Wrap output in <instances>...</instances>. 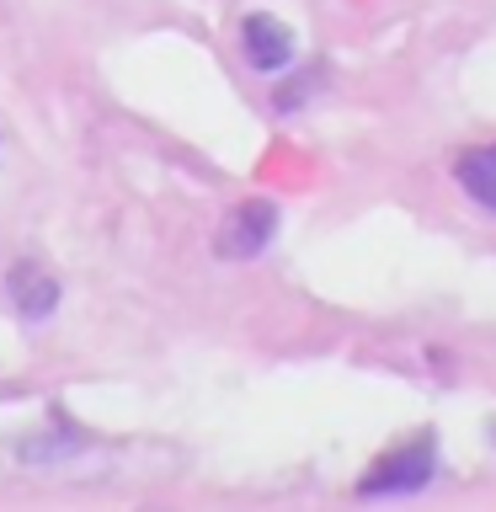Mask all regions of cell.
I'll return each instance as SVG.
<instances>
[{
    "mask_svg": "<svg viewBox=\"0 0 496 512\" xmlns=\"http://www.w3.org/2000/svg\"><path fill=\"white\" fill-rule=\"evenodd\" d=\"M6 288H11L16 310H22L27 320L54 315V304H59V283L48 278V267H38V262H16L11 278H6Z\"/></svg>",
    "mask_w": 496,
    "mask_h": 512,
    "instance_id": "4",
    "label": "cell"
},
{
    "mask_svg": "<svg viewBox=\"0 0 496 512\" xmlns=\"http://www.w3.org/2000/svg\"><path fill=\"white\" fill-rule=\"evenodd\" d=\"M432 470H438V448H432V432H422L416 443H400L390 448L374 470L358 480L363 496H400V491H422Z\"/></svg>",
    "mask_w": 496,
    "mask_h": 512,
    "instance_id": "1",
    "label": "cell"
},
{
    "mask_svg": "<svg viewBox=\"0 0 496 512\" xmlns=\"http://www.w3.org/2000/svg\"><path fill=\"white\" fill-rule=\"evenodd\" d=\"M240 48H246V59L256 70H283L288 59H294V32H288L278 16H246L240 22Z\"/></svg>",
    "mask_w": 496,
    "mask_h": 512,
    "instance_id": "3",
    "label": "cell"
},
{
    "mask_svg": "<svg viewBox=\"0 0 496 512\" xmlns=\"http://www.w3.org/2000/svg\"><path fill=\"white\" fill-rule=\"evenodd\" d=\"M454 171H459L464 192H470L475 203H486L491 214H496V144H480V150H464Z\"/></svg>",
    "mask_w": 496,
    "mask_h": 512,
    "instance_id": "5",
    "label": "cell"
},
{
    "mask_svg": "<svg viewBox=\"0 0 496 512\" xmlns=\"http://www.w3.org/2000/svg\"><path fill=\"white\" fill-rule=\"evenodd\" d=\"M278 235V203L267 198H246L224 214L219 235H214V251L224 262H246V256H262V246Z\"/></svg>",
    "mask_w": 496,
    "mask_h": 512,
    "instance_id": "2",
    "label": "cell"
}]
</instances>
